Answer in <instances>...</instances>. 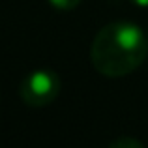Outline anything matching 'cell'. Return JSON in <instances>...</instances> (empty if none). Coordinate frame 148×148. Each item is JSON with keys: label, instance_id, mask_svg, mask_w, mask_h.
<instances>
[{"label": "cell", "instance_id": "cell-1", "mask_svg": "<svg viewBox=\"0 0 148 148\" xmlns=\"http://www.w3.org/2000/svg\"><path fill=\"white\" fill-rule=\"evenodd\" d=\"M148 40L133 23H111L96 34L90 60L96 71L105 77H124L145 62Z\"/></svg>", "mask_w": 148, "mask_h": 148}, {"label": "cell", "instance_id": "cell-2", "mask_svg": "<svg viewBox=\"0 0 148 148\" xmlns=\"http://www.w3.org/2000/svg\"><path fill=\"white\" fill-rule=\"evenodd\" d=\"M60 92V77L53 69H36L23 79L19 86L21 99L30 107H45L53 103Z\"/></svg>", "mask_w": 148, "mask_h": 148}, {"label": "cell", "instance_id": "cell-3", "mask_svg": "<svg viewBox=\"0 0 148 148\" xmlns=\"http://www.w3.org/2000/svg\"><path fill=\"white\" fill-rule=\"evenodd\" d=\"M107 148H145V145L133 137H120L116 141H112Z\"/></svg>", "mask_w": 148, "mask_h": 148}, {"label": "cell", "instance_id": "cell-4", "mask_svg": "<svg viewBox=\"0 0 148 148\" xmlns=\"http://www.w3.org/2000/svg\"><path fill=\"white\" fill-rule=\"evenodd\" d=\"M49 4L58 11H69L81 4V0H49Z\"/></svg>", "mask_w": 148, "mask_h": 148}, {"label": "cell", "instance_id": "cell-5", "mask_svg": "<svg viewBox=\"0 0 148 148\" xmlns=\"http://www.w3.org/2000/svg\"><path fill=\"white\" fill-rule=\"evenodd\" d=\"M130 2L139 6V8H148V0H130Z\"/></svg>", "mask_w": 148, "mask_h": 148}]
</instances>
